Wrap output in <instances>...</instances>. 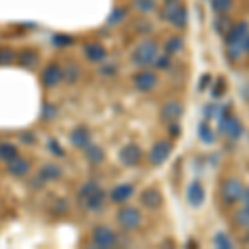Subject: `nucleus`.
<instances>
[{"mask_svg": "<svg viewBox=\"0 0 249 249\" xmlns=\"http://www.w3.org/2000/svg\"><path fill=\"white\" fill-rule=\"evenodd\" d=\"M47 148H48V151L53 156H57V158H63V156H65V150H63V146L60 144L57 138H48Z\"/></svg>", "mask_w": 249, "mask_h": 249, "instance_id": "4c0bfd02", "label": "nucleus"}, {"mask_svg": "<svg viewBox=\"0 0 249 249\" xmlns=\"http://www.w3.org/2000/svg\"><path fill=\"white\" fill-rule=\"evenodd\" d=\"M160 10L158 15L163 22H166L168 25L173 27L176 30H184L190 25V14H188V7L184 5L181 0L176 2H163L161 7H158Z\"/></svg>", "mask_w": 249, "mask_h": 249, "instance_id": "f257e3e1", "label": "nucleus"}, {"mask_svg": "<svg viewBox=\"0 0 249 249\" xmlns=\"http://www.w3.org/2000/svg\"><path fill=\"white\" fill-rule=\"evenodd\" d=\"M18 140L22 142L23 144H34L35 142H37V138H35V135L32 133V131H22V133L18 135Z\"/></svg>", "mask_w": 249, "mask_h": 249, "instance_id": "c03bdc74", "label": "nucleus"}, {"mask_svg": "<svg viewBox=\"0 0 249 249\" xmlns=\"http://www.w3.org/2000/svg\"><path fill=\"white\" fill-rule=\"evenodd\" d=\"M249 34V23L246 20H239V22H234L232 27L228 30V34L224 35V45H226V53L231 60H236L241 57L243 53V43L244 38L248 37Z\"/></svg>", "mask_w": 249, "mask_h": 249, "instance_id": "7ed1b4c3", "label": "nucleus"}, {"mask_svg": "<svg viewBox=\"0 0 249 249\" xmlns=\"http://www.w3.org/2000/svg\"><path fill=\"white\" fill-rule=\"evenodd\" d=\"M211 96L213 98H221L224 93H226V90H228V80L223 77V75H219L216 80H213L211 82Z\"/></svg>", "mask_w": 249, "mask_h": 249, "instance_id": "7c9ffc66", "label": "nucleus"}, {"mask_svg": "<svg viewBox=\"0 0 249 249\" xmlns=\"http://www.w3.org/2000/svg\"><path fill=\"white\" fill-rule=\"evenodd\" d=\"M131 82H133L136 91H140V93H150V91H153L158 87L160 78L156 75V71L150 70V68H140L133 75Z\"/></svg>", "mask_w": 249, "mask_h": 249, "instance_id": "0eeeda50", "label": "nucleus"}, {"mask_svg": "<svg viewBox=\"0 0 249 249\" xmlns=\"http://www.w3.org/2000/svg\"><path fill=\"white\" fill-rule=\"evenodd\" d=\"M128 17V9L124 5H115L113 9L110 10L107 17V25L108 27H118L126 20Z\"/></svg>", "mask_w": 249, "mask_h": 249, "instance_id": "5701e85b", "label": "nucleus"}, {"mask_svg": "<svg viewBox=\"0 0 249 249\" xmlns=\"http://www.w3.org/2000/svg\"><path fill=\"white\" fill-rule=\"evenodd\" d=\"M37 175L40 176V178H42V181L47 184V183L58 181V179L62 178L63 171H62V168H60L57 163L48 161V163H43L42 164V168L38 170Z\"/></svg>", "mask_w": 249, "mask_h": 249, "instance_id": "412c9836", "label": "nucleus"}, {"mask_svg": "<svg viewBox=\"0 0 249 249\" xmlns=\"http://www.w3.org/2000/svg\"><path fill=\"white\" fill-rule=\"evenodd\" d=\"M118 160H120V163L126 168L138 166L143 160L142 146L136 143H126L124 146H122V150L118 151Z\"/></svg>", "mask_w": 249, "mask_h": 249, "instance_id": "f8f14e48", "label": "nucleus"}, {"mask_svg": "<svg viewBox=\"0 0 249 249\" xmlns=\"http://www.w3.org/2000/svg\"><path fill=\"white\" fill-rule=\"evenodd\" d=\"M219 111H221V108L216 105V103H210V105H206L204 107V120L206 122H210V120H213L214 116H218L219 115Z\"/></svg>", "mask_w": 249, "mask_h": 249, "instance_id": "a19ab883", "label": "nucleus"}, {"mask_svg": "<svg viewBox=\"0 0 249 249\" xmlns=\"http://www.w3.org/2000/svg\"><path fill=\"white\" fill-rule=\"evenodd\" d=\"M133 195H135L133 184L122 183V184H116L115 188H111V191L108 193V198H110V201L115 204H123V203H126Z\"/></svg>", "mask_w": 249, "mask_h": 249, "instance_id": "aec40b11", "label": "nucleus"}, {"mask_svg": "<svg viewBox=\"0 0 249 249\" xmlns=\"http://www.w3.org/2000/svg\"><path fill=\"white\" fill-rule=\"evenodd\" d=\"M243 50L246 52V53L249 55V34H248V37L244 38V43H243Z\"/></svg>", "mask_w": 249, "mask_h": 249, "instance_id": "de8ad7c7", "label": "nucleus"}, {"mask_svg": "<svg viewBox=\"0 0 249 249\" xmlns=\"http://www.w3.org/2000/svg\"><path fill=\"white\" fill-rule=\"evenodd\" d=\"M183 48H184V38L178 34L170 35L163 43V52L168 55H171V57H175V55H178L179 52H183Z\"/></svg>", "mask_w": 249, "mask_h": 249, "instance_id": "4be33fe9", "label": "nucleus"}, {"mask_svg": "<svg viewBox=\"0 0 249 249\" xmlns=\"http://www.w3.org/2000/svg\"><path fill=\"white\" fill-rule=\"evenodd\" d=\"M160 53L158 40L151 37H144L142 42H138L130 53V63L136 68H148L153 65L156 55Z\"/></svg>", "mask_w": 249, "mask_h": 249, "instance_id": "f03ea898", "label": "nucleus"}, {"mask_svg": "<svg viewBox=\"0 0 249 249\" xmlns=\"http://www.w3.org/2000/svg\"><path fill=\"white\" fill-rule=\"evenodd\" d=\"M244 186L239 178H228L221 184V198L226 204H234L243 199Z\"/></svg>", "mask_w": 249, "mask_h": 249, "instance_id": "1a4fd4ad", "label": "nucleus"}, {"mask_svg": "<svg viewBox=\"0 0 249 249\" xmlns=\"http://www.w3.org/2000/svg\"><path fill=\"white\" fill-rule=\"evenodd\" d=\"M241 201H244L246 206H249V188H244V193H243V199Z\"/></svg>", "mask_w": 249, "mask_h": 249, "instance_id": "49530a36", "label": "nucleus"}, {"mask_svg": "<svg viewBox=\"0 0 249 249\" xmlns=\"http://www.w3.org/2000/svg\"><path fill=\"white\" fill-rule=\"evenodd\" d=\"M17 58V52L12 47H0V65H12Z\"/></svg>", "mask_w": 249, "mask_h": 249, "instance_id": "72a5a7b5", "label": "nucleus"}, {"mask_svg": "<svg viewBox=\"0 0 249 249\" xmlns=\"http://www.w3.org/2000/svg\"><path fill=\"white\" fill-rule=\"evenodd\" d=\"M186 199L191 208H201L206 201V190L198 179H193L186 188Z\"/></svg>", "mask_w": 249, "mask_h": 249, "instance_id": "dca6fc26", "label": "nucleus"}, {"mask_svg": "<svg viewBox=\"0 0 249 249\" xmlns=\"http://www.w3.org/2000/svg\"><path fill=\"white\" fill-rule=\"evenodd\" d=\"M115 221L123 231H136L143 223V214L140 208L124 204L115 214Z\"/></svg>", "mask_w": 249, "mask_h": 249, "instance_id": "20e7f679", "label": "nucleus"}, {"mask_svg": "<svg viewBox=\"0 0 249 249\" xmlns=\"http://www.w3.org/2000/svg\"><path fill=\"white\" fill-rule=\"evenodd\" d=\"M63 80V68L58 62H48L40 71V83L45 88L57 87Z\"/></svg>", "mask_w": 249, "mask_h": 249, "instance_id": "9b49d317", "label": "nucleus"}, {"mask_svg": "<svg viewBox=\"0 0 249 249\" xmlns=\"http://www.w3.org/2000/svg\"><path fill=\"white\" fill-rule=\"evenodd\" d=\"M163 203H164L163 193L160 191L158 188H153V186L144 188L142 191V195H140V204L150 211L160 210V208L163 206Z\"/></svg>", "mask_w": 249, "mask_h": 249, "instance_id": "4468645a", "label": "nucleus"}, {"mask_svg": "<svg viewBox=\"0 0 249 249\" xmlns=\"http://www.w3.org/2000/svg\"><path fill=\"white\" fill-rule=\"evenodd\" d=\"M173 65V57L171 55H168V53H158L156 55V58H155V62H153V67L156 68V70H168Z\"/></svg>", "mask_w": 249, "mask_h": 249, "instance_id": "f704fd0d", "label": "nucleus"}, {"mask_svg": "<svg viewBox=\"0 0 249 249\" xmlns=\"http://www.w3.org/2000/svg\"><path fill=\"white\" fill-rule=\"evenodd\" d=\"M70 143L71 146L78 148V150H85V148L88 146V144H91L93 142H91V131L90 128L85 126V124H78V126H75L73 130L70 131Z\"/></svg>", "mask_w": 249, "mask_h": 249, "instance_id": "f3484780", "label": "nucleus"}, {"mask_svg": "<svg viewBox=\"0 0 249 249\" xmlns=\"http://www.w3.org/2000/svg\"><path fill=\"white\" fill-rule=\"evenodd\" d=\"M135 27H136V32H138L140 35H143V37H148V35L153 32V23L150 22V20H136L135 22Z\"/></svg>", "mask_w": 249, "mask_h": 249, "instance_id": "58836bf2", "label": "nucleus"}, {"mask_svg": "<svg viewBox=\"0 0 249 249\" xmlns=\"http://www.w3.org/2000/svg\"><path fill=\"white\" fill-rule=\"evenodd\" d=\"M210 7L214 15H226L234 10L236 2L234 0H210Z\"/></svg>", "mask_w": 249, "mask_h": 249, "instance_id": "bb28decb", "label": "nucleus"}, {"mask_svg": "<svg viewBox=\"0 0 249 249\" xmlns=\"http://www.w3.org/2000/svg\"><path fill=\"white\" fill-rule=\"evenodd\" d=\"M213 244H214L216 248H219V249H231L232 248L231 239L228 238V234H226V232H223V231L216 232V236L213 238Z\"/></svg>", "mask_w": 249, "mask_h": 249, "instance_id": "e433bc0d", "label": "nucleus"}, {"mask_svg": "<svg viewBox=\"0 0 249 249\" xmlns=\"http://www.w3.org/2000/svg\"><path fill=\"white\" fill-rule=\"evenodd\" d=\"M18 155V148L10 142H2L0 143V161H10Z\"/></svg>", "mask_w": 249, "mask_h": 249, "instance_id": "c756f323", "label": "nucleus"}, {"mask_svg": "<svg viewBox=\"0 0 249 249\" xmlns=\"http://www.w3.org/2000/svg\"><path fill=\"white\" fill-rule=\"evenodd\" d=\"M211 82H213V75L211 73H203L201 78H199V82H198V91H204L206 88H210Z\"/></svg>", "mask_w": 249, "mask_h": 249, "instance_id": "79ce46f5", "label": "nucleus"}, {"mask_svg": "<svg viewBox=\"0 0 249 249\" xmlns=\"http://www.w3.org/2000/svg\"><path fill=\"white\" fill-rule=\"evenodd\" d=\"M168 135H170V138H173V140L179 138V135H181V126H179L178 122L168 123Z\"/></svg>", "mask_w": 249, "mask_h": 249, "instance_id": "37998d69", "label": "nucleus"}, {"mask_svg": "<svg viewBox=\"0 0 249 249\" xmlns=\"http://www.w3.org/2000/svg\"><path fill=\"white\" fill-rule=\"evenodd\" d=\"M50 42L58 50H65V48H70L75 43V37L71 34H65V32H57L50 37Z\"/></svg>", "mask_w": 249, "mask_h": 249, "instance_id": "393cba45", "label": "nucleus"}, {"mask_svg": "<svg viewBox=\"0 0 249 249\" xmlns=\"http://www.w3.org/2000/svg\"><path fill=\"white\" fill-rule=\"evenodd\" d=\"M82 53H83V58H85L88 63H91V65H102L108 58V50L105 48V45L100 42H93V40L83 43Z\"/></svg>", "mask_w": 249, "mask_h": 249, "instance_id": "9d476101", "label": "nucleus"}, {"mask_svg": "<svg viewBox=\"0 0 249 249\" xmlns=\"http://www.w3.org/2000/svg\"><path fill=\"white\" fill-rule=\"evenodd\" d=\"M55 116H57V107L52 105V103H45V105L42 107V115H40V118H42L43 122H52Z\"/></svg>", "mask_w": 249, "mask_h": 249, "instance_id": "ea45409f", "label": "nucleus"}, {"mask_svg": "<svg viewBox=\"0 0 249 249\" xmlns=\"http://www.w3.org/2000/svg\"><path fill=\"white\" fill-rule=\"evenodd\" d=\"M40 62H42V55L38 53L37 48L34 47H23L17 52V58H15V63L23 68V70H35Z\"/></svg>", "mask_w": 249, "mask_h": 249, "instance_id": "ddd939ff", "label": "nucleus"}, {"mask_svg": "<svg viewBox=\"0 0 249 249\" xmlns=\"http://www.w3.org/2000/svg\"><path fill=\"white\" fill-rule=\"evenodd\" d=\"M115 71H116V67L111 65L110 62H107V60H105V62L102 63V73L105 75V77H107V75H108V77H111V75H115Z\"/></svg>", "mask_w": 249, "mask_h": 249, "instance_id": "a18cd8bd", "label": "nucleus"}, {"mask_svg": "<svg viewBox=\"0 0 249 249\" xmlns=\"http://www.w3.org/2000/svg\"><path fill=\"white\" fill-rule=\"evenodd\" d=\"M163 2H176V0H163Z\"/></svg>", "mask_w": 249, "mask_h": 249, "instance_id": "3c124183", "label": "nucleus"}, {"mask_svg": "<svg viewBox=\"0 0 249 249\" xmlns=\"http://www.w3.org/2000/svg\"><path fill=\"white\" fill-rule=\"evenodd\" d=\"M234 223L238 224L239 228H249V206L241 208L239 211H236L234 214Z\"/></svg>", "mask_w": 249, "mask_h": 249, "instance_id": "c9c22d12", "label": "nucleus"}, {"mask_svg": "<svg viewBox=\"0 0 249 249\" xmlns=\"http://www.w3.org/2000/svg\"><path fill=\"white\" fill-rule=\"evenodd\" d=\"M30 168H32V163L20 155H17L14 160H10V161H7V171H9V175L14 176V178H23V176H27L30 173Z\"/></svg>", "mask_w": 249, "mask_h": 249, "instance_id": "6ab92c4d", "label": "nucleus"}, {"mask_svg": "<svg viewBox=\"0 0 249 249\" xmlns=\"http://www.w3.org/2000/svg\"><path fill=\"white\" fill-rule=\"evenodd\" d=\"M184 113V107L179 100H168L166 103L161 107L160 110V120L163 123H171V122H178Z\"/></svg>", "mask_w": 249, "mask_h": 249, "instance_id": "2eb2a0df", "label": "nucleus"}, {"mask_svg": "<svg viewBox=\"0 0 249 249\" xmlns=\"http://www.w3.org/2000/svg\"><path fill=\"white\" fill-rule=\"evenodd\" d=\"M107 196H108V193L103 190L102 186H98L96 190L91 193L90 196L83 201L82 204L85 206V210L87 211H90V213H98V211H102L103 208H105V201H107Z\"/></svg>", "mask_w": 249, "mask_h": 249, "instance_id": "a211bd4d", "label": "nucleus"}, {"mask_svg": "<svg viewBox=\"0 0 249 249\" xmlns=\"http://www.w3.org/2000/svg\"><path fill=\"white\" fill-rule=\"evenodd\" d=\"M173 143L170 140H158V142L153 143V146L148 151V161H150L151 166H161L168 161V158L173 153Z\"/></svg>", "mask_w": 249, "mask_h": 249, "instance_id": "6e6552de", "label": "nucleus"}, {"mask_svg": "<svg viewBox=\"0 0 249 249\" xmlns=\"http://www.w3.org/2000/svg\"><path fill=\"white\" fill-rule=\"evenodd\" d=\"M91 244L96 249H111L118 244V234L107 224H96L91 230Z\"/></svg>", "mask_w": 249, "mask_h": 249, "instance_id": "39448f33", "label": "nucleus"}, {"mask_svg": "<svg viewBox=\"0 0 249 249\" xmlns=\"http://www.w3.org/2000/svg\"><path fill=\"white\" fill-rule=\"evenodd\" d=\"M63 68V80L68 83H77L80 77H82V68H80L78 63L75 62H68Z\"/></svg>", "mask_w": 249, "mask_h": 249, "instance_id": "c85d7f7f", "label": "nucleus"}, {"mask_svg": "<svg viewBox=\"0 0 249 249\" xmlns=\"http://www.w3.org/2000/svg\"><path fill=\"white\" fill-rule=\"evenodd\" d=\"M232 20L230 17V14L226 15H216V18L213 20V30L219 35V37H224L228 34V30L232 27Z\"/></svg>", "mask_w": 249, "mask_h": 249, "instance_id": "a878e982", "label": "nucleus"}, {"mask_svg": "<svg viewBox=\"0 0 249 249\" xmlns=\"http://www.w3.org/2000/svg\"><path fill=\"white\" fill-rule=\"evenodd\" d=\"M198 136H199V140H201L204 144H213L216 142L214 131H213V128L206 122L198 124Z\"/></svg>", "mask_w": 249, "mask_h": 249, "instance_id": "2f4dec72", "label": "nucleus"}, {"mask_svg": "<svg viewBox=\"0 0 249 249\" xmlns=\"http://www.w3.org/2000/svg\"><path fill=\"white\" fill-rule=\"evenodd\" d=\"M133 9L138 12L140 15H151L158 10V0H133Z\"/></svg>", "mask_w": 249, "mask_h": 249, "instance_id": "cd10ccee", "label": "nucleus"}, {"mask_svg": "<svg viewBox=\"0 0 249 249\" xmlns=\"http://www.w3.org/2000/svg\"><path fill=\"white\" fill-rule=\"evenodd\" d=\"M246 241H249V228H248V236H246Z\"/></svg>", "mask_w": 249, "mask_h": 249, "instance_id": "8fccbe9b", "label": "nucleus"}, {"mask_svg": "<svg viewBox=\"0 0 249 249\" xmlns=\"http://www.w3.org/2000/svg\"><path fill=\"white\" fill-rule=\"evenodd\" d=\"M85 158L90 164H100L105 160V150L100 144L91 143L85 148Z\"/></svg>", "mask_w": 249, "mask_h": 249, "instance_id": "b1692460", "label": "nucleus"}, {"mask_svg": "<svg viewBox=\"0 0 249 249\" xmlns=\"http://www.w3.org/2000/svg\"><path fill=\"white\" fill-rule=\"evenodd\" d=\"M218 130L224 136H228V138L238 140L239 136L243 135L244 128H243V123H241L234 115L228 113L226 110H221L218 115Z\"/></svg>", "mask_w": 249, "mask_h": 249, "instance_id": "423d86ee", "label": "nucleus"}, {"mask_svg": "<svg viewBox=\"0 0 249 249\" xmlns=\"http://www.w3.org/2000/svg\"><path fill=\"white\" fill-rule=\"evenodd\" d=\"M186 248H198V243H195V241H188L186 243Z\"/></svg>", "mask_w": 249, "mask_h": 249, "instance_id": "09e8293b", "label": "nucleus"}, {"mask_svg": "<svg viewBox=\"0 0 249 249\" xmlns=\"http://www.w3.org/2000/svg\"><path fill=\"white\" fill-rule=\"evenodd\" d=\"M100 184L96 183V181H87V183H83L82 186H80V190L77 191V199H78V203L82 204L85 199L88 198V196L93 193L96 188H98Z\"/></svg>", "mask_w": 249, "mask_h": 249, "instance_id": "473e14b6", "label": "nucleus"}]
</instances>
